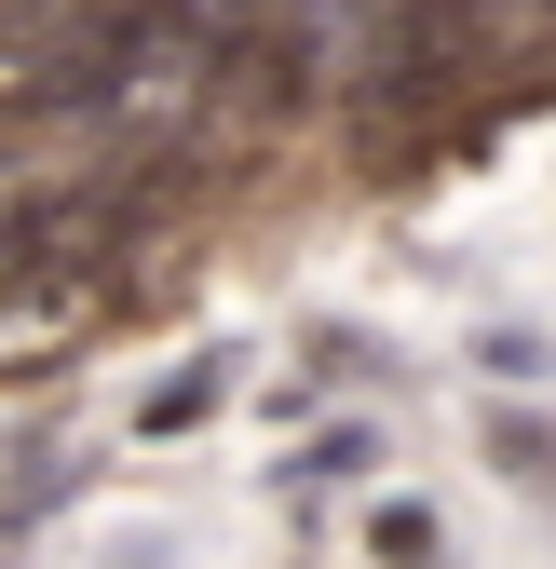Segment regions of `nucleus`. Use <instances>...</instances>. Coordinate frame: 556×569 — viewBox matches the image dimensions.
Here are the masks:
<instances>
[{
	"instance_id": "nucleus-1",
	"label": "nucleus",
	"mask_w": 556,
	"mask_h": 569,
	"mask_svg": "<svg viewBox=\"0 0 556 569\" xmlns=\"http://www.w3.org/2000/svg\"><path fill=\"white\" fill-rule=\"evenodd\" d=\"M475 352H489V380H543V367H556V352H543L529 326H503V339H475Z\"/></svg>"
},
{
	"instance_id": "nucleus-2",
	"label": "nucleus",
	"mask_w": 556,
	"mask_h": 569,
	"mask_svg": "<svg viewBox=\"0 0 556 569\" xmlns=\"http://www.w3.org/2000/svg\"><path fill=\"white\" fill-rule=\"evenodd\" d=\"M380 556H394V569H435V516L394 502V516H380Z\"/></svg>"
},
{
	"instance_id": "nucleus-3",
	"label": "nucleus",
	"mask_w": 556,
	"mask_h": 569,
	"mask_svg": "<svg viewBox=\"0 0 556 569\" xmlns=\"http://www.w3.org/2000/svg\"><path fill=\"white\" fill-rule=\"evenodd\" d=\"M489 461H503V475H556V448L529 435V420H503V435H489Z\"/></svg>"
}]
</instances>
